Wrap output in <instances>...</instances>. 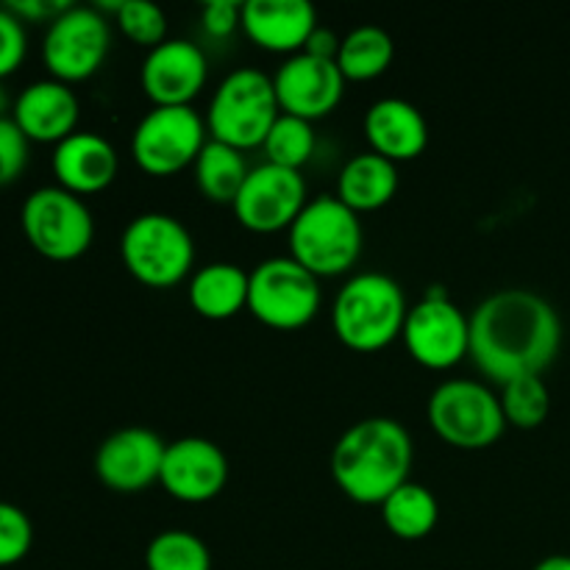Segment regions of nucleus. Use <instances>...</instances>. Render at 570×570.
<instances>
[{
  "mask_svg": "<svg viewBox=\"0 0 570 570\" xmlns=\"http://www.w3.org/2000/svg\"><path fill=\"white\" fill-rule=\"evenodd\" d=\"M195 184L200 193L215 204H234L237 193L243 189L250 167L245 165L243 150L209 139L193 165Z\"/></svg>",
  "mask_w": 570,
  "mask_h": 570,
  "instance_id": "obj_25",
  "label": "nucleus"
},
{
  "mask_svg": "<svg viewBox=\"0 0 570 570\" xmlns=\"http://www.w3.org/2000/svg\"><path fill=\"white\" fill-rule=\"evenodd\" d=\"M78 106L76 92L70 83H61L56 78L33 81L17 95L14 115L11 120L20 126L28 142H53L59 145L70 134H76L78 126Z\"/></svg>",
  "mask_w": 570,
  "mask_h": 570,
  "instance_id": "obj_19",
  "label": "nucleus"
},
{
  "mask_svg": "<svg viewBox=\"0 0 570 570\" xmlns=\"http://www.w3.org/2000/svg\"><path fill=\"white\" fill-rule=\"evenodd\" d=\"M33 546L31 518L20 507L0 501V568L26 560Z\"/></svg>",
  "mask_w": 570,
  "mask_h": 570,
  "instance_id": "obj_31",
  "label": "nucleus"
},
{
  "mask_svg": "<svg viewBox=\"0 0 570 570\" xmlns=\"http://www.w3.org/2000/svg\"><path fill=\"white\" fill-rule=\"evenodd\" d=\"M340 42H343V39H340L337 33L332 31V28H323V26H317L315 31H312V37L306 39V45H304V53H309V56H317V59H334V61H337V50H340Z\"/></svg>",
  "mask_w": 570,
  "mask_h": 570,
  "instance_id": "obj_36",
  "label": "nucleus"
},
{
  "mask_svg": "<svg viewBox=\"0 0 570 570\" xmlns=\"http://www.w3.org/2000/svg\"><path fill=\"white\" fill-rule=\"evenodd\" d=\"M6 111H9V92H6L3 81H0V117H6Z\"/></svg>",
  "mask_w": 570,
  "mask_h": 570,
  "instance_id": "obj_38",
  "label": "nucleus"
},
{
  "mask_svg": "<svg viewBox=\"0 0 570 570\" xmlns=\"http://www.w3.org/2000/svg\"><path fill=\"white\" fill-rule=\"evenodd\" d=\"M120 256L137 282L148 287H173L193 271L195 243L178 217L145 212L122 228Z\"/></svg>",
  "mask_w": 570,
  "mask_h": 570,
  "instance_id": "obj_6",
  "label": "nucleus"
},
{
  "mask_svg": "<svg viewBox=\"0 0 570 570\" xmlns=\"http://www.w3.org/2000/svg\"><path fill=\"white\" fill-rule=\"evenodd\" d=\"M426 412L434 434L462 451L490 449L507 429L501 399L488 384L473 379H449L438 384Z\"/></svg>",
  "mask_w": 570,
  "mask_h": 570,
  "instance_id": "obj_7",
  "label": "nucleus"
},
{
  "mask_svg": "<svg viewBox=\"0 0 570 570\" xmlns=\"http://www.w3.org/2000/svg\"><path fill=\"white\" fill-rule=\"evenodd\" d=\"M28 165V137L11 117H0V187H9Z\"/></svg>",
  "mask_w": 570,
  "mask_h": 570,
  "instance_id": "obj_32",
  "label": "nucleus"
},
{
  "mask_svg": "<svg viewBox=\"0 0 570 570\" xmlns=\"http://www.w3.org/2000/svg\"><path fill=\"white\" fill-rule=\"evenodd\" d=\"M187 295L200 317L228 321L248 306V273L232 262H212L195 273Z\"/></svg>",
  "mask_w": 570,
  "mask_h": 570,
  "instance_id": "obj_23",
  "label": "nucleus"
},
{
  "mask_svg": "<svg viewBox=\"0 0 570 570\" xmlns=\"http://www.w3.org/2000/svg\"><path fill=\"white\" fill-rule=\"evenodd\" d=\"M206 120L193 106H154L131 134L134 161L150 176H173L204 150Z\"/></svg>",
  "mask_w": 570,
  "mask_h": 570,
  "instance_id": "obj_10",
  "label": "nucleus"
},
{
  "mask_svg": "<svg viewBox=\"0 0 570 570\" xmlns=\"http://www.w3.org/2000/svg\"><path fill=\"white\" fill-rule=\"evenodd\" d=\"M148 570H212V554L198 534L187 529L159 532L145 549Z\"/></svg>",
  "mask_w": 570,
  "mask_h": 570,
  "instance_id": "obj_27",
  "label": "nucleus"
},
{
  "mask_svg": "<svg viewBox=\"0 0 570 570\" xmlns=\"http://www.w3.org/2000/svg\"><path fill=\"white\" fill-rule=\"evenodd\" d=\"M109 48V20L92 6H70L48 22L42 59L56 81L76 83L100 70Z\"/></svg>",
  "mask_w": 570,
  "mask_h": 570,
  "instance_id": "obj_12",
  "label": "nucleus"
},
{
  "mask_svg": "<svg viewBox=\"0 0 570 570\" xmlns=\"http://www.w3.org/2000/svg\"><path fill=\"white\" fill-rule=\"evenodd\" d=\"M304 206L306 181L301 170H287V167L265 161L259 167H250L232 209L248 232L276 234L284 228L289 232Z\"/></svg>",
  "mask_w": 570,
  "mask_h": 570,
  "instance_id": "obj_13",
  "label": "nucleus"
},
{
  "mask_svg": "<svg viewBox=\"0 0 570 570\" xmlns=\"http://www.w3.org/2000/svg\"><path fill=\"white\" fill-rule=\"evenodd\" d=\"M239 26L262 50L295 56L317 28V11L309 0H248Z\"/></svg>",
  "mask_w": 570,
  "mask_h": 570,
  "instance_id": "obj_18",
  "label": "nucleus"
},
{
  "mask_svg": "<svg viewBox=\"0 0 570 570\" xmlns=\"http://www.w3.org/2000/svg\"><path fill=\"white\" fill-rule=\"evenodd\" d=\"M6 9H9L14 17H20L22 22L53 20V17H59L61 11L70 9V3H50V0H11V3H6Z\"/></svg>",
  "mask_w": 570,
  "mask_h": 570,
  "instance_id": "obj_35",
  "label": "nucleus"
},
{
  "mask_svg": "<svg viewBox=\"0 0 570 570\" xmlns=\"http://www.w3.org/2000/svg\"><path fill=\"white\" fill-rule=\"evenodd\" d=\"M167 443L145 426L111 432L95 454V473L115 493H142L159 482Z\"/></svg>",
  "mask_w": 570,
  "mask_h": 570,
  "instance_id": "obj_14",
  "label": "nucleus"
},
{
  "mask_svg": "<svg viewBox=\"0 0 570 570\" xmlns=\"http://www.w3.org/2000/svg\"><path fill=\"white\" fill-rule=\"evenodd\" d=\"M28 50V37H26V26H22L20 17L11 14L9 9H0V81L6 76L17 70L26 59Z\"/></svg>",
  "mask_w": 570,
  "mask_h": 570,
  "instance_id": "obj_33",
  "label": "nucleus"
},
{
  "mask_svg": "<svg viewBox=\"0 0 570 570\" xmlns=\"http://www.w3.org/2000/svg\"><path fill=\"white\" fill-rule=\"evenodd\" d=\"M401 340L417 365L449 371L471 354V317H465L445 289L432 287L406 312Z\"/></svg>",
  "mask_w": 570,
  "mask_h": 570,
  "instance_id": "obj_11",
  "label": "nucleus"
},
{
  "mask_svg": "<svg viewBox=\"0 0 570 570\" xmlns=\"http://www.w3.org/2000/svg\"><path fill=\"white\" fill-rule=\"evenodd\" d=\"M278 106L284 115L315 122L332 115L345 92V76L334 59H317L309 53L287 56L273 76Z\"/></svg>",
  "mask_w": 570,
  "mask_h": 570,
  "instance_id": "obj_15",
  "label": "nucleus"
},
{
  "mask_svg": "<svg viewBox=\"0 0 570 570\" xmlns=\"http://www.w3.org/2000/svg\"><path fill=\"white\" fill-rule=\"evenodd\" d=\"M115 145L95 131H76L61 139L53 150V176L59 187L72 195H95L109 187L117 176Z\"/></svg>",
  "mask_w": 570,
  "mask_h": 570,
  "instance_id": "obj_20",
  "label": "nucleus"
},
{
  "mask_svg": "<svg viewBox=\"0 0 570 570\" xmlns=\"http://www.w3.org/2000/svg\"><path fill=\"white\" fill-rule=\"evenodd\" d=\"M20 226L37 254L72 262L92 245L95 220L89 206L65 187H39L20 209Z\"/></svg>",
  "mask_w": 570,
  "mask_h": 570,
  "instance_id": "obj_9",
  "label": "nucleus"
},
{
  "mask_svg": "<svg viewBox=\"0 0 570 570\" xmlns=\"http://www.w3.org/2000/svg\"><path fill=\"white\" fill-rule=\"evenodd\" d=\"M365 139L373 154L390 161H410L429 145V126L423 111L404 98H382L365 111Z\"/></svg>",
  "mask_w": 570,
  "mask_h": 570,
  "instance_id": "obj_21",
  "label": "nucleus"
},
{
  "mask_svg": "<svg viewBox=\"0 0 570 570\" xmlns=\"http://www.w3.org/2000/svg\"><path fill=\"white\" fill-rule=\"evenodd\" d=\"M321 304V282L293 256H271L248 273V312L265 326L301 328L315 321Z\"/></svg>",
  "mask_w": 570,
  "mask_h": 570,
  "instance_id": "obj_8",
  "label": "nucleus"
},
{
  "mask_svg": "<svg viewBox=\"0 0 570 570\" xmlns=\"http://www.w3.org/2000/svg\"><path fill=\"white\" fill-rule=\"evenodd\" d=\"M362 239L360 215L337 195H317L289 226V256L317 278L343 276L360 259Z\"/></svg>",
  "mask_w": 570,
  "mask_h": 570,
  "instance_id": "obj_4",
  "label": "nucleus"
},
{
  "mask_svg": "<svg viewBox=\"0 0 570 570\" xmlns=\"http://www.w3.org/2000/svg\"><path fill=\"white\" fill-rule=\"evenodd\" d=\"M410 304L404 289L387 273H356L343 284L332 306V326L348 348L382 351L404 332Z\"/></svg>",
  "mask_w": 570,
  "mask_h": 570,
  "instance_id": "obj_3",
  "label": "nucleus"
},
{
  "mask_svg": "<svg viewBox=\"0 0 570 570\" xmlns=\"http://www.w3.org/2000/svg\"><path fill=\"white\" fill-rule=\"evenodd\" d=\"M534 570H570V554H551L540 560Z\"/></svg>",
  "mask_w": 570,
  "mask_h": 570,
  "instance_id": "obj_37",
  "label": "nucleus"
},
{
  "mask_svg": "<svg viewBox=\"0 0 570 570\" xmlns=\"http://www.w3.org/2000/svg\"><path fill=\"white\" fill-rule=\"evenodd\" d=\"M200 20H204V31L209 37H228L243 22V3H237V0H212L200 9Z\"/></svg>",
  "mask_w": 570,
  "mask_h": 570,
  "instance_id": "obj_34",
  "label": "nucleus"
},
{
  "mask_svg": "<svg viewBox=\"0 0 570 570\" xmlns=\"http://www.w3.org/2000/svg\"><path fill=\"white\" fill-rule=\"evenodd\" d=\"M265 156L271 165L287 167V170H301L315 154V128L309 120L295 115H278L273 122L271 134L265 139Z\"/></svg>",
  "mask_w": 570,
  "mask_h": 570,
  "instance_id": "obj_28",
  "label": "nucleus"
},
{
  "mask_svg": "<svg viewBox=\"0 0 570 570\" xmlns=\"http://www.w3.org/2000/svg\"><path fill=\"white\" fill-rule=\"evenodd\" d=\"M282 115L273 76L256 67H239L220 81L206 111V131L212 139L237 150L265 145L273 122Z\"/></svg>",
  "mask_w": 570,
  "mask_h": 570,
  "instance_id": "obj_5",
  "label": "nucleus"
},
{
  "mask_svg": "<svg viewBox=\"0 0 570 570\" xmlns=\"http://www.w3.org/2000/svg\"><path fill=\"white\" fill-rule=\"evenodd\" d=\"M117 26L131 42L156 48L167 39V17L150 0H122L117 9Z\"/></svg>",
  "mask_w": 570,
  "mask_h": 570,
  "instance_id": "obj_30",
  "label": "nucleus"
},
{
  "mask_svg": "<svg viewBox=\"0 0 570 570\" xmlns=\"http://www.w3.org/2000/svg\"><path fill=\"white\" fill-rule=\"evenodd\" d=\"M209 78V61L193 39H165L148 50L139 70L142 92L154 106H193Z\"/></svg>",
  "mask_w": 570,
  "mask_h": 570,
  "instance_id": "obj_16",
  "label": "nucleus"
},
{
  "mask_svg": "<svg viewBox=\"0 0 570 570\" xmlns=\"http://www.w3.org/2000/svg\"><path fill=\"white\" fill-rule=\"evenodd\" d=\"M228 482V460L217 443L206 438H181L167 443L159 484L184 504L217 499Z\"/></svg>",
  "mask_w": 570,
  "mask_h": 570,
  "instance_id": "obj_17",
  "label": "nucleus"
},
{
  "mask_svg": "<svg viewBox=\"0 0 570 570\" xmlns=\"http://www.w3.org/2000/svg\"><path fill=\"white\" fill-rule=\"evenodd\" d=\"M562 345L554 306L532 289L512 287L488 295L471 312V360L504 387L521 376H543Z\"/></svg>",
  "mask_w": 570,
  "mask_h": 570,
  "instance_id": "obj_1",
  "label": "nucleus"
},
{
  "mask_svg": "<svg viewBox=\"0 0 570 570\" xmlns=\"http://www.w3.org/2000/svg\"><path fill=\"white\" fill-rule=\"evenodd\" d=\"M412 438L395 417H365L340 434L332 449V476L356 504H382L410 482Z\"/></svg>",
  "mask_w": 570,
  "mask_h": 570,
  "instance_id": "obj_2",
  "label": "nucleus"
},
{
  "mask_svg": "<svg viewBox=\"0 0 570 570\" xmlns=\"http://www.w3.org/2000/svg\"><path fill=\"white\" fill-rule=\"evenodd\" d=\"M395 59V42L384 28L360 26L340 42L337 67L345 81H371L379 78Z\"/></svg>",
  "mask_w": 570,
  "mask_h": 570,
  "instance_id": "obj_26",
  "label": "nucleus"
},
{
  "mask_svg": "<svg viewBox=\"0 0 570 570\" xmlns=\"http://www.w3.org/2000/svg\"><path fill=\"white\" fill-rule=\"evenodd\" d=\"M379 507H382L384 527L399 540H423L440 521L438 499L432 490L417 482H404Z\"/></svg>",
  "mask_w": 570,
  "mask_h": 570,
  "instance_id": "obj_24",
  "label": "nucleus"
},
{
  "mask_svg": "<svg viewBox=\"0 0 570 570\" xmlns=\"http://www.w3.org/2000/svg\"><path fill=\"white\" fill-rule=\"evenodd\" d=\"M501 410H504L507 426L538 429L543 426L551 410V393L543 376L512 379L501 387Z\"/></svg>",
  "mask_w": 570,
  "mask_h": 570,
  "instance_id": "obj_29",
  "label": "nucleus"
},
{
  "mask_svg": "<svg viewBox=\"0 0 570 570\" xmlns=\"http://www.w3.org/2000/svg\"><path fill=\"white\" fill-rule=\"evenodd\" d=\"M395 193H399V167L373 150L356 154L340 170L337 198L356 215L382 209L393 200Z\"/></svg>",
  "mask_w": 570,
  "mask_h": 570,
  "instance_id": "obj_22",
  "label": "nucleus"
}]
</instances>
